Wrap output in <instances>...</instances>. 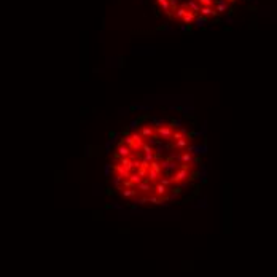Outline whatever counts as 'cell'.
Instances as JSON below:
<instances>
[{"instance_id": "obj_1", "label": "cell", "mask_w": 277, "mask_h": 277, "mask_svg": "<svg viewBox=\"0 0 277 277\" xmlns=\"http://www.w3.org/2000/svg\"><path fill=\"white\" fill-rule=\"evenodd\" d=\"M191 175H193V174H191L190 166H188V164H183L178 171H175V174H174L171 178H172L174 183H182V182H186V180H188Z\"/></svg>"}, {"instance_id": "obj_2", "label": "cell", "mask_w": 277, "mask_h": 277, "mask_svg": "<svg viewBox=\"0 0 277 277\" xmlns=\"http://www.w3.org/2000/svg\"><path fill=\"white\" fill-rule=\"evenodd\" d=\"M161 167L166 174H171L174 171H178V162L177 161H172V159H164L161 162Z\"/></svg>"}, {"instance_id": "obj_3", "label": "cell", "mask_w": 277, "mask_h": 277, "mask_svg": "<svg viewBox=\"0 0 277 277\" xmlns=\"http://www.w3.org/2000/svg\"><path fill=\"white\" fill-rule=\"evenodd\" d=\"M172 134H174L172 126H162V128L158 129V137L161 138V140H171Z\"/></svg>"}, {"instance_id": "obj_4", "label": "cell", "mask_w": 277, "mask_h": 277, "mask_svg": "<svg viewBox=\"0 0 277 277\" xmlns=\"http://www.w3.org/2000/svg\"><path fill=\"white\" fill-rule=\"evenodd\" d=\"M186 151H188V153H191L193 156H195V155H205L207 153V147L205 145H193V147H188Z\"/></svg>"}, {"instance_id": "obj_5", "label": "cell", "mask_w": 277, "mask_h": 277, "mask_svg": "<svg viewBox=\"0 0 277 277\" xmlns=\"http://www.w3.org/2000/svg\"><path fill=\"white\" fill-rule=\"evenodd\" d=\"M180 162H183V164H191V166H196L198 164V159L193 156L191 153H188V151H183L182 156H180Z\"/></svg>"}, {"instance_id": "obj_6", "label": "cell", "mask_w": 277, "mask_h": 277, "mask_svg": "<svg viewBox=\"0 0 277 277\" xmlns=\"http://www.w3.org/2000/svg\"><path fill=\"white\" fill-rule=\"evenodd\" d=\"M116 151H118V155L121 156V158H129L131 156V147H128V145H124V143H120L118 147H116Z\"/></svg>"}, {"instance_id": "obj_7", "label": "cell", "mask_w": 277, "mask_h": 277, "mask_svg": "<svg viewBox=\"0 0 277 277\" xmlns=\"http://www.w3.org/2000/svg\"><path fill=\"white\" fill-rule=\"evenodd\" d=\"M115 172L120 175V177H123V178H129V175H131V171H128L124 166H121V164H118V166H115Z\"/></svg>"}, {"instance_id": "obj_8", "label": "cell", "mask_w": 277, "mask_h": 277, "mask_svg": "<svg viewBox=\"0 0 277 277\" xmlns=\"http://www.w3.org/2000/svg\"><path fill=\"white\" fill-rule=\"evenodd\" d=\"M174 148L175 150H185V148H188V138L182 137V138H178V140H175L174 142Z\"/></svg>"}, {"instance_id": "obj_9", "label": "cell", "mask_w": 277, "mask_h": 277, "mask_svg": "<svg viewBox=\"0 0 277 277\" xmlns=\"http://www.w3.org/2000/svg\"><path fill=\"white\" fill-rule=\"evenodd\" d=\"M229 10V5H228V0H217V13H225Z\"/></svg>"}, {"instance_id": "obj_10", "label": "cell", "mask_w": 277, "mask_h": 277, "mask_svg": "<svg viewBox=\"0 0 277 277\" xmlns=\"http://www.w3.org/2000/svg\"><path fill=\"white\" fill-rule=\"evenodd\" d=\"M135 188H137V191H142V193H150L151 190H153V186H151L150 182H140Z\"/></svg>"}, {"instance_id": "obj_11", "label": "cell", "mask_w": 277, "mask_h": 277, "mask_svg": "<svg viewBox=\"0 0 277 277\" xmlns=\"http://www.w3.org/2000/svg\"><path fill=\"white\" fill-rule=\"evenodd\" d=\"M195 19H196V13H193V11H186L185 13V16H183V22L185 24L191 26V22H195Z\"/></svg>"}, {"instance_id": "obj_12", "label": "cell", "mask_w": 277, "mask_h": 277, "mask_svg": "<svg viewBox=\"0 0 277 277\" xmlns=\"http://www.w3.org/2000/svg\"><path fill=\"white\" fill-rule=\"evenodd\" d=\"M140 134H142V137H143V138H150V137H153V128H151V126H142Z\"/></svg>"}, {"instance_id": "obj_13", "label": "cell", "mask_w": 277, "mask_h": 277, "mask_svg": "<svg viewBox=\"0 0 277 277\" xmlns=\"http://www.w3.org/2000/svg\"><path fill=\"white\" fill-rule=\"evenodd\" d=\"M201 15L205 16V18H209V16H215V15H217V11L212 10L210 7H201Z\"/></svg>"}, {"instance_id": "obj_14", "label": "cell", "mask_w": 277, "mask_h": 277, "mask_svg": "<svg viewBox=\"0 0 277 277\" xmlns=\"http://www.w3.org/2000/svg\"><path fill=\"white\" fill-rule=\"evenodd\" d=\"M186 5L190 7V10H193V13H201V5L196 2V0H188Z\"/></svg>"}, {"instance_id": "obj_15", "label": "cell", "mask_w": 277, "mask_h": 277, "mask_svg": "<svg viewBox=\"0 0 277 277\" xmlns=\"http://www.w3.org/2000/svg\"><path fill=\"white\" fill-rule=\"evenodd\" d=\"M205 24H207V18L205 16H196V19H195V26L196 27H199V29H202V27H205Z\"/></svg>"}, {"instance_id": "obj_16", "label": "cell", "mask_w": 277, "mask_h": 277, "mask_svg": "<svg viewBox=\"0 0 277 277\" xmlns=\"http://www.w3.org/2000/svg\"><path fill=\"white\" fill-rule=\"evenodd\" d=\"M155 191H156V196H166V193H167V186L158 183V185L155 186Z\"/></svg>"}, {"instance_id": "obj_17", "label": "cell", "mask_w": 277, "mask_h": 277, "mask_svg": "<svg viewBox=\"0 0 277 277\" xmlns=\"http://www.w3.org/2000/svg\"><path fill=\"white\" fill-rule=\"evenodd\" d=\"M158 177H159V172H156V171H153V169L148 167V174H147L148 182H155V180H158Z\"/></svg>"}, {"instance_id": "obj_18", "label": "cell", "mask_w": 277, "mask_h": 277, "mask_svg": "<svg viewBox=\"0 0 277 277\" xmlns=\"http://www.w3.org/2000/svg\"><path fill=\"white\" fill-rule=\"evenodd\" d=\"M121 195L124 198H134L137 195V188H131V190H121Z\"/></svg>"}, {"instance_id": "obj_19", "label": "cell", "mask_w": 277, "mask_h": 277, "mask_svg": "<svg viewBox=\"0 0 277 277\" xmlns=\"http://www.w3.org/2000/svg\"><path fill=\"white\" fill-rule=\"evenodd\" d=\"M132 138H134V142H135L137 145H140V147H143V145H145L143 137H142V134H140V132H134V134H132Z\"/></svg>"}, {"instance_id": "obj_20", "label": "cell", "mask_w": 277, "mask_h": 277, "mask_svg": "<svg viewBox=\"0 0 277 277\" xmlns=\"http://www.w3.org/2000/svg\"><path fill=\"white\" fill-rule=\"evenodd\" d=\"M121 143H124V145H128V147H132L135 142H134V138H132V135H124L123 137V140H121Z\"/></svg>"}, {"instance_id": "obj_21", "label": "cell", "mask_w": 277, "mask_h": 277, "mask_svg": "<svg viewBox=\"0 0 277 277\" xmlns=\"http://www.w3.org/2000/svg\"><path fill=\"white\" fill-rule=\"evenodd\" d=\"M150 169H153V171H156V172H159V174L162 172V167H161V162H158L156 159L150 162Z\"/></svg>"}, {"instance_id": "obj_22", "label": "cell", "mask_w": 277, "mask_h": 277, "mask_svg": "<svg viewBox=\"0 0 277 277\" xmlns=\"http://www.w3.org/2000/svg\"><path fill=\"white\" fill-rule=\"evenodd\" d=\"M129 180H131V182H132V183H134V185L137 186L138 183L142 182V177L138 175V174H131V175H129Z\"/></svg>"}, {"instance_id": "obj_23", "label": "cell", "mask_w": 277, "mask_h": 277, "mask_svg": "<svg viewBox=\"0 0 277 277\" xmlns=\"http://www.w3.org/2000/svg\"><path fill=\"white\" fill-rule=\"evenodd\" d=\"M164 124H166L164 120H158V118H153V120H151V126H155V128H158V129L162 128Z\"/></svg>"}, {"instance_id": "obj_24", "label": "cell", "mask_w": 277, "mask_h": 277, "mask_svg": "<svg viewBox=\"0 0 277 277\" xmlns=\"http://www.w3.org/2000/svg\"><path fill=\"white\" fill-rule=\"evenodd\" d=\"M143 162H147V164H150L151 161H155V155H153V151H150V153H145V156H143V159H142Z\"/></svg>"}, {"instance_id": "obj_25", "label": "cell", "mask_w": 277, "mask_h": 277, "mask_svg": "<svg viewBox=\"0 0 277 277\" xmlns=\"http://www.w3.org/2000/svg\"><path fill=\"white\" fill-rule=\"evenodd\" d=\"M185 13H186L185 7H180V8H177V10H175V18H183V16H185Z\"/></svg>"}, {"instance_id": "obj_26", "label": "cell", "mask_w": 277, "mask_h": 277, "mask_svg": "<svg viewBox=\"0 0 277 277\" xmlns=\"http://www.w3.org/2000/svg\"><path fill=\"white\" fill-rule=\"evenodd\" d=\"M159 183H161V185H164V186H167V188H169V186H171V185H172L174 182H172V178H161V180H159Z\"/></svg>"}, {"instance_id": "obj_27", "label": "cell", "mask_w": 277, "mask_h": 277, "mask_svg": "<svg viewBox=\"0 0 277 277\" xmlns=\"http://www.w3.org/2000/svg\"><path fill=\"white\" fill-rule=\"evenodd\" d=\"M123 186H126V188H135V185L131 182L129 178H124V180H123Z\"/></svg>"}, {"instance_id": "obj_28", "label": "cell", "mask_w": 277, "mask_h": 277, "mask_svg": "<svg viewBox=\"0 0 277 277\" xmlns=\"http://www.w3.org/2000/svg\"><path fill=\"white\" fill-rule=\"evenodd\" d=\"M196 2H198L201 7H210L214 0H196Z\"/></svg>"}, {"instance_id": "obj_29", "label": "cell", "mask_w": 277, "mask_h": 277, "mask_svg": "<svg viewBox=\"0 0 277 277\" xmlns=\"http://www.w3.org/2000/svg\"><path fill=\"white\" fill-rule=\"evenodd\" d=\"M171 126H172V128H177V129H180V128H182V120H172Z\"/></svg>"}, {"instance_id": "obj_30", "label": "cell", "mask_w": 277, "mask_h": 277, "mask_svg": "<svg viewBox=\"0 0 277 277\" xmlns=\"http://www.w3.org/2000/svg\"><path fill=\"white\" fill-rule=\"evenodd\" d=\"M162 140H156V138H153V137H150L148 138V145L150 147H155V145H158V143H161Z\"/></svg>"}, {"instance_id": "obj_31", "label": "cell", "mask_w": 277, "mask_h": 277, "mask_svg": "<svg viewBox=\"0 0 277 277\" xmlns=\"http://www.w3.org/2000/svg\"><path fill=\"white\" fill-rule=\"evenodd\" d=\"M148 202H153V204H161V201H159V196H150V198H148Z\"/></svg>"}, {"instance_id": "obj_32", "label": "cell", "mask_w": 277, "mask_h": 277, "mask_svg": "<svg viewBox=\"0 0 277 277\" xmlns=\"http://www.w3.org/2000/svg\"><path fill=\"white\" fill-rule=\"evenodd\" d=\"M182 137H183V135L180 134V131H175V132L172 134V138H171V140H174V142H175V140H178V138H182Z\"/></svg>"}, {"instance_id": "obj_33", "label": "cell", "mask_w": 277, "mask_h": 277, "mask_svg": "<svg viewBox=\"0 0 277 277\" xmlns=\"http://www.w3.org/2000/svg\"><path fill=\"white\" fill-rule=\"evenodd\" d=\"M142 151H143V153H150V151H153V148H151L148 143H145V145L142 147Z\"/></svg>"}, {"instance_id": "obj_34", "label": "cell", "mask_w": 277, "mask_h": 277, "mask_svg": "<svg viewBox=\"0 0 277 277\" xmlns=\"http://www.w3.org/2000/svg\"><path fill=\"white\" fill-rule=\"evenodd\" d=\"M137 124H138V120H134L131 124H129V129L131 131H135V128H137Z\"/></svg>"}, {"instance_id": "obj_35", "label": "cell", "mask_w": 277, "mask_h": 277, "mask_svg": "<svg viewBox=\"0 0 277 277\" xmlns=\"http://www.w3.org/2000/svg\"><path fill=\"white\" fill-rule=\"evenodd\" d=\"M190 29H191V26H188V24H183L182 27H180V31H182V32H188Z\"/></svg>"}, {"instance_id": "obj_36", "label": "cell", "mask_w": 277, "mask_h": 277, "mask_svg": "<svg viewBox=\"0 0 277 277\" xmlns=\"http://www.w3.org/2000/svg\"><path fill=\"white\" fill-rule=\"evenodd\" d=\"M180 134H182L183 137H186V135H188V131H186L185 128H180Z\"/></svg>"}, {"instance_id": "obj_37", "label": "cell", "mask_w": 277, "mask_h": 277, "mask_svg": "<svg viewBox=\"0 0 277 277\" xmlns=\"http://www.w3.org/2000/svg\"><path fill=\"white\" fill-rule=\"evenodd\" d=\"M232 21H234V19H232V18H231V16H226V22H228V24H231V22H232Z\"/></svg>"}, {"instance_id": "obj_38", "label": "cell", "mask_w": 277, "mask_h": 277, "mask_svg": "<svg viewBox=\"0 0 277 277\" xmlns=\"http://www.w3.org/2000/svg\"><path fill=\"white\" fill-rule=\"evenodd\" d=\"M105 174H107V175L110 174V166H107V167H105Z\"/></svg>"}, {"instance_id": "obj_39", "label": "cell", "mask_w": 277, "mask_h": 277, "mask_svg": "<svg viewBox=\"0 0 277 277\" xmlns=\"http://www.w3.org/2000/svg\"><path fill=\"white\" fill-rule=\"evenodd\" d=\"M156 2H158V3H159V5H161V3H162V2H164V0H156Z\"/></svg>"}, {"instance_id": "obj_40", "label": "cell", "mask_w": 277, "mask_h": 277, "mask_svg": "<svg viewBox=\"0 0 277 277\" xmlns=\"http://www.w3.org/2000/svg\"><path fill=\"white\" fill-rule=\"evenodd\" d=\"M228 2H231V3H234V2H236V0H228Z\"/></svg>"}, {"instance_id": "obj_41", "label": "cell", "mask_w": 277, "mask_h": 277, "mask_svg": "<svg viewBox=\"0 0 277 277\" xmlns=\"http://www.w3.org/2000/svg\"><path fill=\"white\" fill-rule=\"evenodd\" d=\"M248 2H250V0H248Z\"/></svg>"}]
</instances>
